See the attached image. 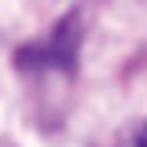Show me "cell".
<instances>
[{"instance_id": "7a4b0ae2", "label": "cell", "mask_w": 147, "mask_h": 147, "mask_svg": "<svg viewBox=\"0 0 147 147\" xmlns=\"http://www.w3.org/2000/svg\"><path fill=\"white\" fill-rule=\"evenodd\" d=\"M110 147H147V121H132V125H125Z\"/></svg>"}, {"instance_id": "6da1fadb", "label": "cell", "mask_w": 147, "mask_h": 147, "mask_svg": "<svg viewBox=\"0 0 147 147\" xmlns=\"http://www.w3.org/2000/svg\"><path fill=\"white\" fill-rule=\"evenodd\" d=\"M74 52H77V26H74V18H66V22L55 26V33L48 37V44L37 52V63L70 70L74 66Z\"/></svg>"}]
</instances>
